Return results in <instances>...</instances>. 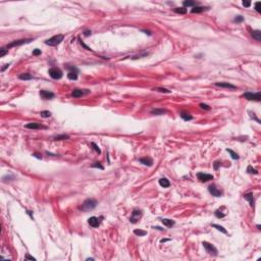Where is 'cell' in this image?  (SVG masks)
I'll return each mask as SVG.
<instances>
[{
    "label": "cell",
    "instance_id": "1",
    "mask_svg": "<svg viewBox=\"0 0 261 261\" xmlns=\"http://www.w3.org/2000/svg\"><path fill=\"white\" fill-rule=\"evenodd\" d=\"M96 206H97V201L95 199L89 198V199H86L83 202V204L81 206V209L84 210V211H90V210H93Z\"/></svg>",
    "mask_w": 261,
    "mask_h": 261
},
{
    "label": "cell",
    "instance_id": "2",
    "mask_svg": "<svg viewBox=\"0 0 261 261\" xmlns=\"http://www.w3.org/2000/svg\"><path fill=\"white\" fill-rule=\"evenodd\" d=\"M63 38H64L63 35L58 34V35H55V36L51 37L50 39L46 40V41H45V44H46V45H49V46H57L58 44H60V43L63 41Z\"/></svg>",
    "mask_w": 261,
    "mask_h": 261
},
{
    "label": "cell",
    "instance_id": "3",
    "mask_svg": "<svg viewBox=\"0 0 261 261\" xmlns=\"http://www.w3.org/2000/svg\"><path fill=\"white\" fill-rule=\"evenodd\" d=\"M243 98L249 100V101H256V102H260L261 101V93L257 92V93H252V92H246L242 95Z\"/></svg>",
    "mask_w": 261,
    "mask_h": 261
},
{
    "label": "cell",
    "instance_id": "4",
    "mask_svg": "<svg viewBox=\"0 0 261 261\" xmlns=\"http://www.w3.org/2000/svg\"><path fill=\"white\" fill-rule=\"evenodd\" d=\"M202 245H203V247L205 248L206 252L209 255H212V256H217L218 255V250L216 249V247L214 245H212V244H210L208 242H205V241L202 243Z\"/></svg>",
    "mask_w": 261,
    "mask_h": 261
},
{
    "label": "cell",
    "instance_id": "5",
    "mask_svg": "<svg viewBox=\"0 0 261 261\" xmlns=\"http://www.w3.org/2000/svg\"><path fill=\"white\" fill-rule=\"evenodd\" d=\"M32 41H34V39H21V40H15V41H13V42H11V43H9V44H7L6 45V47H5V49H9V48H11V47H15V46H22V45H24V44H28V43H30V42H32Z\"/></svg>",
    "mask_w": 261,
    "mask_h": 261
},
{
    "label": "cell",
    "instance_id": "6",
    "mask_svg": "<svg viewBox=\"0 0 261 261\" xmlns=\"http://www.w3.org/2000/svg\"><path fill=\"white\" fill-rule=\"evenodd\" d=\"M48 74H49V76H50L52 79H54V80H59V79H61L62 76H63L62 71H61L60 69H58V68H51V69L48 71Z\"/></svg>",
    "mask_w": 261,
    "mask_h": 261
},
{
    "label": "cell",
    "instance_id": "7",
    "mask_svg": "<svg viewBox=\"0 0 261 261\" xmlns=\"http://www.w3.org/2000/svg\"><path fill=\"white\" fill-rule=\"evenodd\" d=\"M142 215H143V212L141 209H134L132 212V215L129 217V221L132 223H137L141 219Z\"/></svg>",
    "mask_w": 261,
    "mask_h": 261
},
{
    "label": "cell",
    "instance_id": "8",
    "mask_svg": "<svg viewBox=\"0 0 261 261\" xmlns=\"http://www.w3.org/2000/svg\"><path fill=\"white\" fill-rule=\"evenodd\" d=\"M208 191L212 196H214V197H221L222 196V191L220 189H218L216 187V185H214V184H212L208 187Z\"/></svg>",
    "mask_w": 261,
    "mask_h": 261
},
{
    "label": "cell",
    "instance_id": "9",
    "mask_svg": "<svg viewBox=\"0 0 261 261\" xmlns=\"http://www.w3.org/2000/svg\"><path fill=\"white\" fill-rule=\"evenodd\" d=\"M67 69L70 70V72H69V74H68L69 80H72V81L78 80V74H79L78 69L75 68V67H67Z\"/></svg>",
    "mask_w": 261,
    "mask_h": 261
},
{
    "label": "cell",
    "instance_id": "10",
    "mask_svg": "<svg viewBox=\"0 0 261 261\" xmlns=\"http://www.w3.org/2000/svg\"><path fill=\"white\" fill-rule=\"evenodd\" d=\"M197 177L201 183H206L208 181L213 180V175L209 174V173H204V172H198L197 173Z\"/></svg>",
    "mask_w": 261,
    "mask_h": 261
},
{
    "label": "cell",
    "instance_id": "11",
    "mask_svg": "<svg viewBox=\"0 0 261 261\" xmlns=\"http://www.w3.org/2000/svg\"><path fill=\"white\" fill-rule=\"evenodd\" d=\"M90 93V90H81V89H75L73 92H72V97L73 98H80L84 95H87Z\"/></svg>",
    "mask_w": 261,
    "mask_h": 261
},
{
    "label": "cell",
    "instance_id": "12",
    "mask_svg": "<svg viewBox=\"0 0 261 261\" xmlns=\"http://www.w3.org/2000/svg\"><path fill=\"white\" fill-rule=\"evenodd\" d=\"M103 217H96V216H92V217H90L89 219H88V222H89V224L92 226V227H98L99 225H100V223H101V219H102Z\"/></svg>",
    "mask_w": 261,
    "mask_h": 261
},
{
    "label": "cell",
    "instance_id": "13",
    "mask_svg": "<svg viewBox=\"0 0 261 261\" xmlns=\"http://www.w3.org/2000/svg\"><path fill=\"white\" fill-rule=\"evenodd\" d=\"M25 127L26 128H29V129H41V128H47V126L43 125V124H40V123H37V122H30V123H27L25 124Z\"/></svg>",
    "mask_w": 261,
    "mask_h": 261
},
{
    "label": "cell",
    "instance_id": "14",
    "mask_svg": "<svg viewBox=\"0 0 261 261\" xmlns=\"http://www.w3.org/2000/svg\"><path fill=\"white\" fill-rule=\"evenodd\" d=\"M40 96L45 99V100H51L54 98V93L53 92H50V91H47V90H41L40 91Z\"/></svg>",
    "mask_w": 261,
    "mask_h": 261
},
{
    "label": "cell",
    "instance_id": "15",
    "mask_svg": "<svg viewBox=\"0 0 261 261\" xmlns=\"http://www.w3.org/2000/svg\"><path fill=\"white\" fill-rule=\"evenodd\" d=\"M214 85L216 86V87H220V88H226V89H232V90H235L237 87L235 86V85H232V84H230V83H226V82H216V83H214Z\"/></svg>",
    "mask_w": 261,
    "mask_h": 261
},
{
    "label": "cell",
    "instance_id": "16",
    "mask_svg": "<svg viewBox=\"0 0 261 261\" xmlns=\"http://www.w3.org/2000/svg\"><path fill=\"white\" fill-rule=\"evenodd\" d=\"M139 161L142 164L147 165V166H152L153 165V159L151 157H143V158H140Z\"/></svg>",
    "mask_w": 261,
    "mask_h": 261
},
{
    "label": "cell",
    "instance_id": "17",
    "mask_svg": "<svg viewBox=\"0 0 261 261\" xmlns=\"http://www.w3.org/2000/svg\"><path fill=\"white\" fill-rule=\"evenodd\" d=\"M244 198H245V200H247V201L250 203L251 207H254V203H255V201H254V197H253V194H252V193L245 194V195H244Z\"/></svg>",
    "mask_w": 261,
    "mask_h": 261
},
{
    "label": "cell",
    "instance_id": "18",
    "mask_svg": "<svg viewBox=\"0 0 261 261\" xmlns=\"http://www.w3.org/2000/svg\"><path fill=\"white\" fill-rule=\"evenodd\" d=\"M208 10V7H204V6H195L192 8L191 12L192 13H200V12H203V11H206Z\"/></svg>",
    "mask_w": 261,
    "mask_h": 261
},
{
    "label": "cell",
    "instance_id": "19",
    "mask_svg": "<svg viewBox=\"0 0 261 261\" xmlns=\"http://www.w3.org/2000/svg\"><path fill=\"white\" fill-rule=\"evenodd\" d=\"M161 222H162L165 226H167V227H171V226H173V225L175 224V221L172 220V219H169V218H162V219H161Z\"/></svg>",
    "mask_w": 261,
    "mask_h": 261
},
{
    "label": "cell",
    "instance_id": "20",
    "mask_svg": "<svg viewBox=\"0 0 261 261\" xmlns=\"http://www.w3.org/2000/svg\"><path fill=\"white\" fill-rule=\"evenodd\" d=\"M251 36L256 40V41H261V32L259 30H255L251 32Z\"/></svg>",
    "mask_w": 261,
    "mask_h": 261
},
{
    "label": "cell",
    "instance_id": "21",
    "mask_svg": "<svg viewBox=\"0 0 261 261\" xmlns=\"http://www.w3.org/2000/svg\"><path fill=\"white\" fill-rule=\"evenodd\" d=\"M158 183H159V185H160L162 188H168V187L170 186V182H169L167 178H165V177L160 178Z\"/></svg>",
    "mask_w": 261,
    "mask_h": 261
},
{
    "label": "cell",
    "instance_id": "22",
    "mask_svg": "<svg viewBox=\"0 0 261 261\" xmlns=\"http://www.w3.org/2000/svg\"><path fill=\"white\" fill-rule=\"evenodd\" d=\"M19 79L20 80H23V81H29V80H32L33 79V76L28 74V73H25V74H21L19 76Z\"/></svg>",
    "mask_w": 261,
    "mask_h": 261
},
{
    "label": "cell",
    "instance_id": "23",
    "mask_svg": "<svg viewBox=\"0 0 261 261\" xmlns=\"http://www.w3.org/2000/svg\"><path fill=\"white\" fill-rule=\"evenodd\" d=\"M183 5H184L185 8H186V7H189V6L195 7V6L198 5V2H196V1H184V2H183Z\"/></svg>",
    "mask_w": 261,
    "mask_h": 261
},
{
    "label": "cell",
    "instance_id": "24",
    "mask_svg": "<svg viewBox=\"0 0 261 261\" xmlns=\"http://www.w3.org/2000/svg\"><path fill=\"white\" fill-rule=\"evenodd\" d=\"M181 117H182L184 120H186V121L193 119V116H192L191 114H189V113H187V112H184V111L181 112Z\"/></svg>",
    "mask_w": 261,
    "mask_h": 261
},
{
    "label": "cell",
    "instance_id": "25",
    "mask_svg": "<svg viewBox=\"0 0 261 261\" xmlns=\"http://www.w3.org/2000/svg\"><path fill=\"white\" fill-rule=\"evenodd\" d=\"M211 226L212 227H214V229H216L217 231H219V232H221L222 234H227V232H226V230L223 227V226H221V225H219V224H215V223H211Z\"/></svg>",
    "mask_w": 261,
    "mask_h": 261
},
{
    "label": "cell",
    "instance_id": "26",
    "mask_svg": "<svg viewBox=\"0 0 261 261\" xmlns=\"http://www.w3.org/2000/svg\"><path fill=\"white\" fill-rule=\"evenodd\" d=\"M151 113H152V114H154V115H162V114L166 113V110H164V109H157V108H155V109L151 110Z\"/></svg>",
    "mask_w": 261,
    "mask_h": 261
},
{
    "label": "cell",
    "instance_id": "27",
    "mask_svg": "<svg viewBox=\"0 0 261 261\" xmlns=\"http://www.w3.org/2000/svg\"><path fill=\"white\" fill-rule=\"evenodd\" d=\"M175 13H180V14H186L187 13V8L185 7H176L173 9Z\"/></svg>",
    "mask_w": 261,
    "mask_h": 261
},
{
    "label": "cell",
    "instance_id": "28",
    "mask_svg": "<svg viewBox=\"0 0 261 261\" xmlns=\"http://www.w3.org/2000/svg\"><path fill=\"white\" fill-rule=\"evenodd\" d=\"M53 139H54V140H57V141H59V140H67V139H70V136H69V135H65V134H63V135H57V136H55Z\"/></svg>",
    "mask_w": 261,
    "mask_h": 261
},
{
    "label": "cell",
    "instance_id": "29",
    "mask_svg": "<svg viewBox=\"0 0 261 261\" xmlns=\"http://www.w3.org/2000/svg\"><path fill=\"white\" fill-rule=\"evenodd\" d=\"M134 234L136 236H139V237H144L147 235V232L146 231H143V230H135L134 231Z\"/></svg>",
    "mask_w": 261,
    "mask_h": 261
},
{
    "label": "cell",
    "instance_id": "30",
    "mask_svg": "<svg viewBox=\"0 0 261 261\" xmlns=\"http://www.w3.org/2000/svg\"><path fill=\"white\" fill-rule=\"evenodd\" d=\"M226 151L231 154V156H232V158H233V159L238 160V159L240 158V157H239V155H238V153H236V152H235V151H233L232 149H229V148H227V149H226Z\"/></svg>",
    "mask_w": 261,
    "mask_h": 261
},
{
    "label": "cell",
    "instance_id": "31",
    "mask_svg": "<svg viewBox=\"0 0 261 261\" xmlns=\"http://www.w3.org/2000/svg\"><path fill=\"white\" fill-rule=\"evenodd\" d=\"M40 115H41L42 117H44V118H47V117H50V116H51V112H50L49 110H43V111L40 112Z\"/></svg>",
    "mask_w": 261,
    "mask_h": 261
},
{
    "label": "cell",
    "instance_id": "32",
    "mask_svg": "<svg viewBox=\"0 0 261 261\" xmlns=\"http://www.w3.org/2000/svg\"><path fill=\"white\" fill-rule=\"evenodd\" d=\"M247 172H248V173H254V174H258V170H257V169H255V168H253L251 165H249V166L247 167Z\"/></svg>",
    "mask_w": 261,
    "mask_h": 261
},
{
    "label": "cell",
    "instance_id": "33",
    "mask_svg": "<svg viewBox=\"0 0 261 261\" xmlns=\"http://www.w3.org/2000/svg\"><path fill=\"white\" fill-rule=\"evenodd\" d=\"M154 91H157V92H161V93H171L170 90H167L165 88H154L153 89Z\"/></svg>",
    "mask_w": 261,
    "mask_h": 261
},
{
    "label": "cell",
    "instance_id": "34",
    "mask_svg": "<svg viewBox=\"0 0 261 261\" xmlns=\"http://www.w3.org/2000/svg\"><path fill=\"white\" fill-rule=\"evenodd\" d=\"M91 167H96V168H100V169H104V167H103V165H101V163L100 162H94L92 165H91Z\"/></svg>",
    "mask_w": 261,
    "mask_h": 261
},
{
    "label": "cell",
    "instance_id": "35",
    "mask_svg": "<svg viewBox=\"0 0 261 261\" xmlns=\"http://www.w3.org/2000/svg\"><path fill=\"white\" fill-rule=\"evenodd\" d=\"M200 108L201 109H204V110H210L211 109V107L209 106V105H207V104H205V103H200Z\"/></svg>",
    "mask_w": 261,
    "mask_h": 261
},
{
    "label": "cell",
    "instance_id": "36",
    "mask_svg": "<svg viewBox=\"0 0 261 261\" xmlns=\"http://www.w3.org/2000/svg\"><path fill=\"white\" fill-rule=\"evenodd\" d=\"M91 146L93 147V149H94V150H95V151H96L98 154H101V150H100V148H99V147H98V146H97L95 143H91Z\"/></svg>",
    "mask_w": 261,
    "mask_h": 261
},
{
    "label": "cell",
    "instance_id": "37",
    "mask_svg": "<svg viewBox=\"0 0 261 261\" xmlns=\"http://www.w3.org/2000/svg\"><path fill=\"white\" fill-rule=\"evenodd\" d=\"M214 214H215V216H216L217 218H222V217L225 216V214H224V213H221L219 210H216V211L214 212Z\"/></svg>",
    "mask_w": 261,
    "mask_h": 261
},
{
    "label": "cell",
    "instance_id": "38",
    "mask_svg": "<svg viewBox=\"0 0 261 261\" xmlns=\"http://www.w3.org/2000/svg\"><path fill=\"white\" fill-rule=\"evenodd\" d=\"M7 51H8V50H7V49H5V47H3V48L0 49V57H3V56L7 53Z\"/></svg>",
    "mask_w": 261,
    "mask_h": 261
},
{
    "label": "cell",
    "instance_id": "39",
    "mask_svg": "<svg viewBox=\"0 0 261 261\" xmlns=\"http://www.w3.org/2000/svg\"><path fill=\"white\" fill-rule=\"evenodd\" d=\"M147 55H149V53H148V52H145V53H143V54L136 55V56L132 57V59H138V58H141V57H144V56H147Z\"/></svg>",
    "mask_w": 261,
    "mask_h": 261
},
{
    "label": "cell",
    "instance_id": "40",
    "mask_svg": "<svg viewBox=\"0 0 261 261\" xmlns=\"http://www.w3.org/2000/svg\"><path fill=\"white\" fill-rule=\"evenodd\" d=\"M243 21H244V18H243L242 15H238V17L234 20V22H235V23H242Z\"/></svg>",
    "mask_w": 261,
    "mask_h": 261
},
{
    "label": "cell",
    "instance_id": "41",
    "mask_svg": "<svg viewBox=\"0 0 261 261\" xmlns=\"http://www.w3.org/2000/svg\"><path fill=\"white\" fill-rule=\"evenodd\" d=\"M255 9H256L257 12H260V2L259 1L255 3Z\"/></svg>",
    "mask_w": 261,
    "mask_h": 261
},
{
    "label": "cell",
    "instance_id": "42",
    "mask_svg": "<svg viewBox=\"0 0 261 261\" xmlns=\"http://www.w3.org/2000/svg\"><path fill=\"white\" fill-rule=\"evenodd\" d=\"M40 54H41V50H40V49H35V50L33 51V55H35V56L40 55Z\"/></svg>",
    "mask_w": 261,
    "mask_h": 261
},
{
    "label": "cell",
    "instance_id": "43",
    "mask_svg": "<svg viewBox=\"0 0 261 261\" xmlns=\"http://www.w3.org/2000/svg\"><path fill=\"white\" fill-rule=\"evenodd\" d=\"M25 259H28V260H36V258H35V257H33V256H31V255H29V254H27V255H26Z\"/></svg>",
    "mask_w": 261,
    "mask_h": 261
},
{
    "label": "cell",
    "instance_id": "44",
    "mask_svg": "<svg viewBox=\"0 0 261 261\" xmlns=\"http://www.w3.org/2000/svg\"><path fill=\"white\" fill-rule=\"evenodd\" d=\"M243 5H244L245 7H250L251 2H250V1H243Z\"/></svg>",
    "mask_w": 261,
    "mask_h": 261
},
{
    "label": "cell",
    "instance_id": "45",
    "mask_svg": "<svg viewBox=\"0 0 261 261\" xmlns=\"http://www.w3.org/2000/svg\"><path fill=\"white\" fill-rule=\"evenodd\" d=\"M219 165H220V162H219V161H215V162H214V169L217 170L218 167H219Z\"/></svg>",
    "mask_w": 261,
    "mask_h": 261
},
{
    "label": "cell",
    "instance_id": "46",
    "mask_svg": "<svg viewBox=\"0 0 261 261\" xmlns=\"http://www.w3.org/2000/svg\"><path fill=\"white\" fill-rule=\"evenodd\" d=\"M9 65H10L9 63H6V64H4V67H3V68H1V72H4V71H5V70H6V69L9 67Z\"/></svg>",
    "mask_w": 261,
    "mask_h": 261
},
{
    "label": "cell",
    "instance_id": "47",
    "mask_svg": "<svg viewBox=\"0 0 261 261\" xmlns=\"http://www.w3.org/2000/svg\"><path fill=\"white\" fill-rule=\"evenodd\" d=\"M33 156H34V157H37L38 159H42L41 155H40V154H38V153H34V154H33Z\"/></svg>",
    "mask_w": 261,
    "mask_h": 261
},
{
    "label": "cell",
    "instance_id": "48",
    "mask_svg": "<svg viewBox=\"0 0 261 261\" xmlns=\"http://www.w3.org/2000/svg\"><path fill=\"white\" fill-rule=\"evenodd\" d=\"M85 36H89V35H91V31H85V34H84Z\"/></svg>",
    "mask_w": 261,
    "mask_h": 261
},
{
    "label": "cell",
    "instance_id": "49",
    "mask_svg": "<svg viewBox=\"0 0 261 261\" xmlns=\"http://www.w3.org/2000/svg\"><path fill=\"white\" fill-rule=\"evenodd\" d=\"M153 229H156V230H159V231H164V229H162L160 226H153Z\"/></svg>",
    "mask_w": 261,
    "mask_h": 261
},
{
    "label": "cell",
    "instance_id": "50",
    "mask_svg": "<svg viewBox=\"0 0 261 261\" xmlns=\"http://www.w3.org/2000/svg\"><path fill=\"white\" fill-rule=\"evenodd\" d=\"M167 241H169V240H167V239H163V240H161L160 242H161V243H163V242H167Z\"/></svg>",
    "mask_w": 261,
    "mask_h": 261
},
{
    "label": "cell",
    "instance_id": "51",
    "mask_svg": "<svg viewBox=\"0 0 261 261\" xmlns=\"http://www.w3.org/2000/svg\"><path fill=\"white\" fill-rule=\"evenodd\" d=\"M86 260H87V261H88V260H94V258H87Z\"/></svg>",
    "mask_w": 261,
    "mask_h": 261
}]
</instances>
